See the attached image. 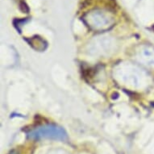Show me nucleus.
Wrapping results in <instances>:
<instances>
[{
    "label": "nucleus",
    "mask_w": 154,
    "mask_h": 154,
    "mask_svg": "<svg viewBox=\"0 0 154 154\" xmlns=\"http://www.w3.org/2000/svg\"><path fill=\"white\" fill-rule=\"evenodd\" d=\"M82 20L89 28L94 32H106L115 24L113 14L102 9H94L85 13Z\"/></svg>",
    "instance_id": "nucleus-2"
},
{
    "label": "nucleus",
    "mask_w": 154,
    "mask_h": 154,
    "mask_svg": "<svg viewBox=\"0 0 154 154\" xmlns=\"http://www.w3.org/2000/svg\"><path fill=\"white\" fill-rule=\"evenodd\" d=\"M28 137L32 140L49 139L55 140H67L68 135L61 127L55 124H46L32 129Z\"/></svg>",
    "instance_id": "nucleus-3"
},
{
    "label": "nucleus",
    "mask_w": 154,
    "mask_h": 154,
    "mask_svg": "<svg viewBox=\"0 0 154 154\" xmlns=\"http://www.w3.org/2000/svg\"><path fill=\"white\" fill-rule=\"evenodd\" d=\"M136 57L137 61L142 65L154 68V48L152 46H140L137 51Z\"/></svg>",
    "instance_id": "nucleus-4"
},
{
    "label": "nucleus",
    "mask_w": 154,
    "mask_h": 154,
    "mask_svg": "<svg viewBox=\"0 0 154 154\" xmlns=\"http://www.w3.org/2000/svg\"><path fill=\"white\" fill-rule=\"evenodd\" d=\"M28 41L29 42V45L34 49H35L36 51H40V52L45 50L47 46H48L47 42L45 40H43L42 38L40 37V36H37V35L31 38L30 40H28Z\"/></svg>",
    "instance_id": "nucleus-5"
},
{
    "label": "nucleus",
    "mask_w": 154,
    "mask_h": 154,
    "mask_svg": "<svg viewBox=\"0 0 154 154\" xmlns=\"http://www.w3.org/2000/svg\"><path fill=\"white\" fill-rule=\"evenodd\" d=\"M148 73L135 65L120 63L114 69V78L119 84L133 89H144L149 84Z\"/></svg>",
    "instance_id": "nucleus-1"
},
{
    "label": "nucleus",
    "mask_w": 154,
    "mask_h": 154,
    "mask_svg": "<svg viewBox=\"0 0 154 154\" xmlns=\"http://www.w3.org/2000/svg\"><path fill=\"white\" fill-rule=\"evenodd\" d=\"M10 154H20V153H19L17 151H15V150H13V151L11 152Z\"/></svg>",
    "instance_id": "nucleus-6"
}]
</instances>
